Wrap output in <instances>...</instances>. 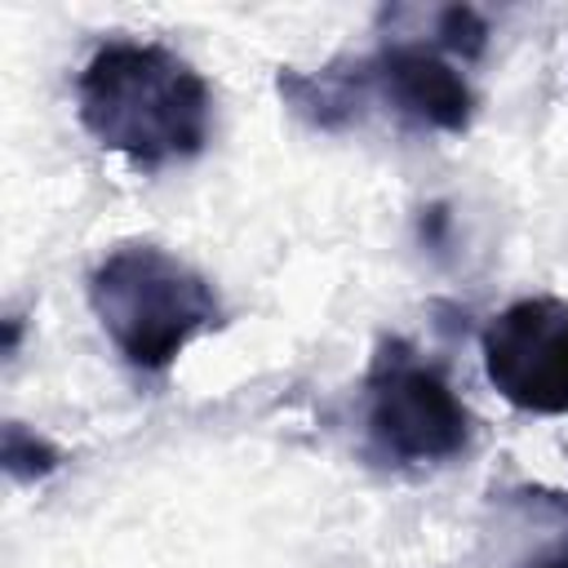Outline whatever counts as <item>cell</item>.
Wrapping results in <instances>:
<instances>
[{
  "label": "cell",
  "instance_id": "5b68a950",
  "mask_svg": "<svg viewBox=\"0 0 568 568\" xmlns=\"http://www.w3.org/2000/svg\"><path fill=\"white\" fill-rule=\"evenodd\" d=\"M364 102L377 98L399 124L422 133H466L475 93L439 40H386L377 53L355 58Z\"/></svg>",
  "mask_w": 568,
  "mask_h": 568
},
{
  "label": "cell",
  "instance_id": "6da1fadb",
  "mask_svg": "<svg viewBox=\"0 0 568 568\" xmlns=\"http://www.w3.org/2000/svg\"><path fill=\"white\" fill-rule=\"evenodd\" d=\"M84 133L142 173L195 160L213 138L209 80L155 40H106L75 75Z\"/></svg>",
  "mask_w": 568,
  "mask_h": 568
},
{
  "label": "cell",
  "instance_id": "277c9868",
  "mask_svg": "<svg viewBox=\"0 0 568 568\" xmlns=\"http://www.w3.org/2000/svg\"><path fill=\"white\" fill-rule=\"evenodd\" d=\"M484 373L506 404L537 417L568 413V302L519 297L484 324Z\"/></svg>",
  "mask_w": 568,
  "mask_h": 568
},
{
  "label": "cell",
  "instance_id": "8992f818",
  "mask_svg": "<svg viewBox=\"0 0 568 568\" xmlns=\"http://www.w3.org/2000/svg\"><path fill=\"white\" fill-rule=\"evenodd\" d=\"M58 466V448L49 439H40L36 430H27L22 422H9L4 426V470L13 479H40Z\"/></svg>",
  "mask_w": 568,
  "mask_h": 568
},
{
  "label": "cell",
  "instance_id": "3957f363",
  "mask_svg": "<svg viewBox=\"0 0 568 568\" xmlns=\"http://www.w3.org/2000/svg\"><path fill=\"white\" fill-rule=\"evenodd\" d=\"M364 439L382 466L426 470L457 462L475 422L453 382L404 337H386L364 377Z\"/></svg>",
  "mask_w": 568,
  "mask_h": 568
},
{
  "label": "cell",
  "instance_id": "52a82bcc",
  "mask_svg": "<svg viewBox=\"0 0 568 568\" xmlns=\"http://www.w3.org/2000/svg\"><path fill=\"white\" fill-rule=\"evenodd\" d=\"M524 568H568V532H564V541H559V546H550L546 555L528 559Z\"/></svg>",
  "mask_w": 568,
  "mask_h": 568
},
{
  "label": "cell",
  "instance_id": "7a4b0ae2",
  "mask_svg": "<svg viewBox=\"0 0 568 568\" xmlns=\"http://www.w3.org/2000/svg\"><path fill=\"white\" fill-rule=\"evenodd\" d=\"M89 306L115 355L146 377L169 373L195 337L226 320L213 280L155 240L115 244L89 275Z\"/></svg>",
  "mask_w": 568,
  "mask_h": 568
}]
</instances>
